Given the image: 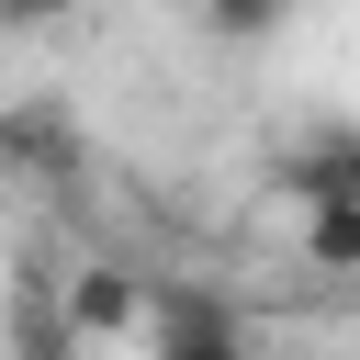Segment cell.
Instances as JSON below:
<instances>
[{
	"label": "cell",
	"instance_id": "1",
	"mask_svg": "<svg viewBox=\"0 0 360 360\" xmlns=\"http://www.w3.org/2000/svg\"><path fill=\"white\" fill-rule=\"evenodd\" d=\"M135 338H146V360H259V349H248V315H236L214 281H158Z\"/></svg>",
	"mask_w": 360,
	"mask_h": 360
},
{
	"label": "cell",
	"instance_id": "2",
	"mask_svg": "<svg viewBox=\"0 0 360 360\" xmlns=\"http://www.w3.org/2000/svg\"><path fill=\"white\" fill-rule=\"evenodd\" d=\"M90 169V135H79V112L68 101H0V180H34V191H56V180H79Z\"/></svg>",
	"mask_w": 360,
	"mask_h": 360
},
{
	"label": "cell",
	"instance_id": "3",
	"mask_svg": "<svg viewBox=\"0 0 360 360\" xmlns=\"http://www.w3.org/2000/svg\"><path fill=\"white\" fill-rule=\"evenodd\" d=\"M56 315H68V338H79V349H112V338H135V326H146V281H135V270H112V259H90V270H68Z\"/></svg>",
	"mask_w": 360,
	"mask_h": 360
},
{
	"label": "cell",
	"instance_id": "4",
	"mask_svg": "<svg viewBox=\"0 0 360 360\" xmlns=\"http://www.w3.org/2000/svg\"><path fill=\"white\" fill-rule=\"evenodd\" d=\"M281 191L292 202H360V124H326L281 158Z\"/></svg>",
	"mask_w": 360,
	"mask_h": 360
},
{
	"label": "cell",
	"instance_id": "5",
	"mask_svg": "<svg viewBox=\"0 0 360 360\" xmlns=\"http://www.w3.org/2000/svg\"><path fill=\"white\" fill-rule=\"evenodd\" d=\"M304 259L326 281H360V202H304Z\"/></svg>",
	"mask_w": 360,
	"mask_h": 360
},
{
	"label": "cell",
	"instance_id": "6",
	"mask_svg": "<svg viewBox=\"0 0 360 360\" xmlns=\"http://www.w3.org/2000/svg\"><path fill=\"white\" fill-rule=\"evenodd\" d=\"M292 22V0H202V34L214 45H270Z\"/></svg>",
	"mask_w": 360,
	"mask_h": 360
},
{
	"label": "cell",
	"instance_id": "7",
	"mask_svg": "<svg viewBox=\"0 0 360 360\" xmlns=\"http://www.w3.org/2000/svg\"><path fill=\"white\" fill-rule=\"evenodd\" d=\"M11 360H90V349L68 338V315H56V304H22V315H11Z\"/></svg>",
	"mask_w": 360,
	"mask_h": 360
},
{
	"label": "cell",
	"instance_id": "8",
	"mask_svg": "<svg viewBox=\"0 0 360 360\" xmlns=\"http://www.w3.org/2000/svg\"><path fill=\"white\" fill-rule=\"evenodd\" d=\"M79 0H0V34H45V22H68Z\"/></svg>",
	"mask_w": 360,
	"mask_h": 360
}]
</instances>
